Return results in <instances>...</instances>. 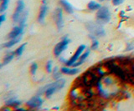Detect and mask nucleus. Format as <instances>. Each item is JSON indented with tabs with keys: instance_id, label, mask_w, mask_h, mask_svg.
<instances>
[{
	"instance_id": "412c9836",
	"label": "nucleus",
	"mask_w": 134,
	"mask_h": 111,
	"mask_svg": "<svg viewBox=\"0 0 134 111\" xmlns=\"http://www.w3.org/2000/svg\"><path fill=\"white\" fill-rule=\"evenodd\" d=\"M8 2H2L1 3V6H0V13L3 14L8 9Z\"/></svg>"
},
{
	"instance_id": "4be33fe9",
	"label": "nucleus",
	"mask_w": 134,
	"mask_h": 111,
	"mask_svg": "<svg viewBox=\"0 0 134 111\" xmlns=\"http://www.w3.org/2000/svg\"><path fill=\"white\" fill-rule=\"evenodd\" d=\"M37 69H38V64L36 63H33L30 66V73L32 75H35Z\"/></svg>"
},
{
	"instance_id": "39448f33",
	"label": "nucleus",
	"mask_w": 134,
	"mask_h": 111,
	"mask_svg": "<svg viewBox=\"0 0 134 111\" xmlns=\"http://www.w3.org/2000/svg\"><path fill=\"white\" fill-rule=\"evenodd\" d=\"M86 45H84V44L80 45V46L77 48L76 51H75V54H74L72 57H71V58H70L69 60H67V61H66V63H65V65H66V66H70V67H71L75 63H76L77 61L79 60L80 57H81V54L84 53V51L86 50Z\"/></svg>"
},
{
	"instance_id": "f3484780",
	"label": "nucleus",
	"mask_w": 134,
	"mask_h": 111,
	"mask_svg": "<svg viewBox=\"0 0 134 111\" xmlns=\"http://www.w3.org/2000/svg\"><path fill=\"white\" fill-rule=\"evenodd\" d=\"M87 8H88V9L91 10V11H96V10L100 9V8H102V6H100V4L99 3H97V2L91 1L87 4Z\"/></svg>"
},
{
	"instance_id": "9d476101",
	"label": "nucleus",
	"mask_w": 134,
	"mask_h": 111,
	"mask_svg": "<svg viewBox=\"0 0 134 111\" xmlns=\"http://www.w3.org/2000/svg\"><path fill=\"white\" fill-rule=\"evenodd\" d=\"M23 32H24V28L20 27L19 25V26H15V27L13 28V29L11 30V32L8 34L7 38L9 39L16 38V37H18L19 35H22Z\"/></svg>"
},
{
	"instance_id": "6ab92c4d",
	"label": "nucleus",
	"mask_w": 134,
	"mask_h": 111,
	"mask_svg": "<svg viewBox=\"0 0 134 111\" xmlns=\"http://www.w3.org/2000/svg\"><path fill=\"white\" fill-rule=\"evenodd\" d=\"M26 46H27V43H24L23 44H21L20 46L15 50V54H16V56L19 57V56L22 55L24 51V49H25V47H26Z\"/></svg>"
},
{
	"instance_id": "6e6552de",
	"label": "nucleus",
	"mask_w": 134,
	"mask_h": 111,
	"mask_svg": "<svg viewBox=\"0 0 134 111\" xmlns=\"http://www.w3.org/2000/svg\"><path fill=\"white\" fill-rule=\"evenodd\" d=\"M42 104H43V100H42V98L40 95L32 97L26 103L27 106L29 109H39L41 107Z\"/></svg>"
},
{
	"instance_id": "dca6fc26",
	"label": "nucleus",
	"mask_w": 134,
	"mask_h": 111,
	"mask_svg": "<svg viewBox=\"0 0 134 111\" xmlns=\"http://www.w3.org/2000/svg\"><path fill=\"white\" fill-rule=\"evenodd\" d=\"M21 104V102L17 100L15 98H11L10 100H8V101H6V105L8 107H13V108H18V106H19Z\"/></svg>"
},
{
	"instance_id": "f03ea898",
	"label": "nucleus",
	"mask_w": 134,
	"mask_h": 111,
	"mask_svg": "<svg viewBox=\"0 0 134 111\" xmlns=\"http://www.w3.org/2000/svg\"><path fill=\"white\" fill-rule=\"evenodd\" d=\"M111 20V13L108 8L102 7L97 10L96 13V21L100 24H105L110 22Z\"/></svg>"
},
{
	"instance_id": "ddd939ff",
	"label": "nucleus",
	"mask_w": 134,
	"mask_h": 111,
	"mask_svg": "<svg viewBox=\"0 0 134 111\" xmlns=\"http://www.w3.org/2000/svg\"><path fill=\"white\" fill-rule=\"evenodd\" d=\"M60 4L62 5L63 9H64L66 11V13L73 14V12H74L73 7H72V5H71L68 1H67V0H60Z\"/></svg>"
},
{
	"instance_id": "cd10ccee",
	"label": "nucleus",
	"mask_w": 134,
	"mask_h": 111,
	"mask_svg": "<svg viewBox=\"0 0 134 111\" xmlns=\"http://www.w3.org/2000/svg\"><path fill=\"white\" fill-rule=\"evenodd\" d=\"M15 109H16V110H18V111H19V110H22V111L25 110V109H24V108H16Z\"/></svg>"
},
{
	"instance_id": "5701e85b",
	"label": "nucleus",
	"mask_w": 134,
	"mask_h": 111,
	"mask_svg": "<svg viewBox=\"0 0 134 111\" xmlns=\"http://www.w3.org/2000/svg\"><path fill=\"white\" fill-rule=\"evenodd\" d=\"M98 48H99V42H98V40H96L95 38V39H93V40H92L91 48L92 49V50H96Z\"/></svg>"
},
{
	"instance_id": "9b49d317",
	"label": "nucleus",
	"mask_w": 134,
	"mask_h": 111,
	"mask_svg": "<svg viewBox=\"0 0 134 111\" xmlns=\"http://www.w3.org/2000/svg\"><path fill=\"white\" fill-rule=\"evenodd\" d=\"M62 73L68 75H75L80 72V69L77 67H72L70 68V66H65L60 69Z\"/></svg>"
},
{
	"instance_id": "423d86ee",
	"label": "nucleus",
	"mask_w": 134,
	"mask_h": 111,
	"mask_svg": "<svg viewBox=\"0 0 134 111\" xmlns=\"http://www.w3.org/2000/svg\"><path fill=\"white\" fill-rule=\"evenodd\" d=\"M54 20L56 24L58 30H60L64 26V19H63V10L60 8H57L54 12Z\"/></svg>"
},
{
	"instance_id": "c85d7f7f",
	"label": "nucleus",
	"mask_w": 134,
	"mask_h": 111,
	"mask_svg": "<svg viewBox=\"0 0 134 111\" xmlns=\"http://www.w3.org/2000/svg\"><path fill=\"white\" fill-rule=\"evenodd\" d=\"M9 2V0H2V2Z\"/></svg>"
},
{
	"instance_id": "f257e3e1",
	"label": "nucleus",
	"mask_w": 134,
	"mask_h": 111,
	"mask_svg": "<svg viewBox=\"0 0 134 111\" xmlns=\"http://www.w3.org/2000/svg\"><path fill=\"white\" fill-rule=\"evenodd\" d=\"M65 80L64 79H56L55 82H54V83H51L48 85L44 86L41 89V90L40 89V92L38 93V94H45V96L47 98H50L54 94H55L56 92H58L59 90L62 89L63 88L65 87Z\"/></svg>"
},
{
	"instance_id": "a878e982",
	"label": "nucleus",
	"mask_w": 134,
	"mask_h": 111,
	"mask_svg": "<svg viewBox=\"0 0 134 111\" xmlns=\"http://www.w3.org/2000/svg\"><path fill=\"white\" fill-rule=\"evenodd\" d=\"M5 19H6V16H5V14H2L1 16H0V23H3L4 21H5Z\"/></svg>"
},
{
	"instance_id": "aec40b11",
	"label": "nucleus",
	"mask_w": 134,
	"mask_h": 111,
	"mask_svg": "<svg viewBox=\"0 0 134 111\" xmlns=\"http://www.w3.org/2000/svg\"><path fill=\"white\" fill-rule=\"evenodd\" d=\"M61 70L59 69L58 67H54V71H53V77L55 79H60V76H61Z\"/></svg>"
},
{
	"instance_id": "c756f323",
	"label": "nucleus",
	"mask_w": 134,
	"mask_h": 111,
	"mask_svg": "<svg viewBox=\"0 0 134 111\" xmlns=\"http://www.w3.org/2000/svg\"><path fill=\"white\" fill-rule=\"evenodd\" d=\"M99 2H103V1H105V0H98Z\"/></svg>"
},
{
	"instance_id": "4468645a",
	"label": "nucleus",
	"mask_w": 134,
	"mask_h": 111,
	"mask_svg": "<svg viewBox=\"0 0 134 111\" xmlns=\"http://www.w3.org/2000/svg\"><path fill=\"white\" fill-rule=\"evenodd\" d=\"M21 39H22V35H19L18 37H16V38H14V39H11L8 42L5 43L3 44V47L5 48H11L13 47L14 45H15L16 44H18L19 42H20Z\"/></svg>"
},
{
	"instance_id": "0eeeda50",
	"label": "nucleus",
	"mask_w": 134,
	"mask_h": 111,
	"mask_svg": "<svg viewBox=\"0 0 134 111\" xmlns=\"http://www.w3.org/2000/svg\"><path fill=\"white\" fill-rule=\"evenodd\" d=\"M24 3L23 0H19L18 3H17V6H16V9L14 11V14L12 16L13 21L14 23H19L21 15L24 13Z\"/></svg>"
},
{
	"instance_id": "393cba45",
	"label": "nucleus",
	"mask_w": 134,
	"mask_h": 111,
	"mask_svg": "<svg viewBox=\"0 0 134 111\" xmlns=\"http://www.w3.org/2000/svg\"><path fill=\"white\" fill-rule=\"evenodd\" d=\"M124 1H125V0H111L112 4L114 6H119V5L121 4V3H123Z\"/></svg>"
},
{
	"instance_id": "b1692460",
	"label": "nucleus",
	"mask_w": 134,
	"mask_h": 111,
	"mask_svg": "<svg viewBox=\"0 0 134 111\" xmlns=\"http://www.w3.org/2000/svg\"><path fill=\"white\" fill-rule=\"evenodd\" d=\"M52 67H53V64L51 60H49L47 63H46V71L48 73H51L52 72Z\"/></svg>"
},
{
	"instance_id": "2eb2a0df",
	"label": "nucleus",
	"mask_w": 134,
	"mask_h": 111,
	"mask_svg": "<svg viewBox=\"0 0 134 111\" xmlns=\"http://www.w3.org/2000/svg\"><path fill=\"white\" fill-rule=\"evenodd\" d=\"M14 56H16L15 54V52H11L9 53H8L7 55H5L3 57V63L1 64V68L3 66V65H6L8 63H10L11 61L13 60V59L14 58Z\"/></svg>"
},
{
	"instance_id": "1a4fd4ad",
	"label": "nucleus",
	"mask_w": 134,
	"mask_h": 111,
	"mask_svg": "<svg viewBox=\"0 0 134 111\" xmlns=\"http://www.w3.org/2000/svg\"><path fill=\"white\" fill-rule=\"evenodd\" d=\"M47 12H48L47 2H46V0H43L42 5L40 6V9L39 15H38V22L40 23H44L46 15H47Z\"/></svg>"
},
{
	"instance_id": "20e7f679",
	"label": "nucleus",
	"mask_w": 134,
	"mask_h": 111,
	"mask_svg": "<svg viewBox=\"0 0 134 111\" xmlns=\"http://www.w3.org/2000/svg\"><path fill=\"white\" fill-rule=\"evenodd\" d=\"M70 44V39L67 38V37H65L60 42H59L55 47L54 48V54L55 57H60L61 55V53L64 52L65 50H66L67 48L69 46Z\"/></svg>"
},
{
	"instance_id": "f8f14e48",
	"label": "nucleus",
	"mask_w": 134,
	"mask_h": 111,
	"mask_svg": "<svg viewBox=\"0 0 134 111\" xmlns=\"http://www.w3.org/2000/svg\"><path fill=\"white\" fill-rule=\"evenodd\" d=\"M90 52H91L90 49L87 48V50H86L85 52H84L81 54V56L80 57V59H79V60L77 61V62L75 63L71 67H79L80 65H81L86 60V59L88 58V56H89V54H90Z\"/></svg>"
},
{
	"instance_id": "7ed1b4c3",
	"label": "nucleus",
	"mask_w": 134,
	"mask_h": 111,
	"mask_svg": "<svg viewBox=\"0 0 134 111\" xmlns=\"http://www.w3.org/2000/svg\"><path fill=\"white\" fill-rule=\"evenodd\" d=\"M86 27L91 33V34L96 37H103L106 35V32H105L104 28L100 26L99 23H88Z\"/></svg>"
},
{
	"instance_id": "a211bd4d",
	"label": "nucleus",
	"mask_w": 134,
	"mask_h": 111,
	"mask_svg": "<svg viewBox=\"0 0 134 111\" xmlns=\"http://www.w3.org/2000/svg\"><path fill=\"white\" fill-rule=\"evenodd\" d=\"M28 11H25L23 13V14L21 15V17H20V19H19V25L20 27H22L24 28L25 25H26V22H27V18H28Z\"/></svg>"
},
{
	"instance_id": "bb28decb",
	"label": "nucleus",
	"mask_w": 134,
	"mask_h": 111,
	"mask_svg": "<svg viewBox=\"0 0 134 111\" xmlns=\"http://www.w3.org/2000/svg\"><path fill=\"white\" fill-rule=\"evenodd\" d=\"M127 45H128L129 47L127 48V50H131V49H132L134 48V46H133L132 44H127Z\"/></svg>"
}]
</instances>
